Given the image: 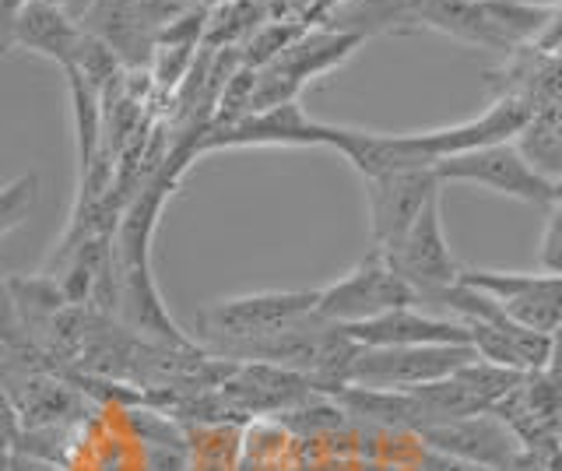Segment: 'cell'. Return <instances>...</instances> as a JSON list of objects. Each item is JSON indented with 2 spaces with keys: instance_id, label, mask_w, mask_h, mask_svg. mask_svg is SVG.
Masks as SVG:
<instances>
[{
  "instance_id": "cell-18",
  "label": "cell",
  "mask_w": 562,
  "mask_h": 471,
  "mask_svg": "<svg viewBox=\"0 0 562 471\" xmlns=\"http://www.w3.org/2000/svg\"><path fill=\"white\" fill-rule=\"evenodd\" d=\"M25 4L29 0H0V57L11 49V25H14L18 14H22Z\"/></svg>"
},
{
  "instance_id": "cell-12",
  "label": "cell",
  "mask_w": 562,
  "mask_h": 471,
  "mask_svg": "<svg viewBox=\"0 0 562 471\" xmlns=\"http://www.w3.org/2000/svg\"><path fill=\"white\" fill-rule=\"evenodd\" d=\"M85 43V29L49 4V0H29L11 25V46L40 54L60 67H75Z\"/></svg>"
},
{
  "instance_id": "cell-23",
  "label": "cell",
  "mask_w": 562,
  "mask_h": 471,
  "mask_svg": "<svg viewBox=\"0 0 562 471\" xmlns=\"http://www.w3.org/2000/svg\"><path fill=\"white\" fill-rule=\"evenodd\" d=\"M8 458H11V447H0V471H8Z\"/></svg>"
},
{
  "instance_id": "cell-1",
  "label": "cell",
  "mask_w": 562,
  "mask_h": 471,
  "mask_svg": "<svg viewBox=\"0 0 562 471\" xmlns=\"http://www.w3.org/2000/svg\"><path fill=\"white\" fill-rule=\"evenodd\" d=\"M316 289H292V292H250L218 300L201 310L198 330L201 348L211 356L228 359L246 345L268 341L289 327H299L313 317Z\"/></svg>"
},
{
  "instance_id": "cell-6",
  "label": "cell",
  "mask_w": 562,
  "mask_h": 471,
  "mask_svg": "<svg viewBox=\"0 0 562 471\" xmlns=\"http://www.w3.org/2000/svg\"><path fill=\"white\" fill-rule=\"evenodd\" d=\"M457 282L488 295L509 321L538 335H555L562 324V274L461 268Z\"/></svg>"
},
{
  "instance_id": "cell-4",
  "label": "cell",
  "mask_w": 562,
  "mask_h": 471,
  "mask_svg": "<svg viewBox=\"0 0 562 471\" xmlns=\"http://www.w3.org/2000/svg\"><path fill=\"white\" fill-rule=\"evenodd\" d=\"M479 359L471 345H404V348H359L345 383L369 391H412L422 383L450 377L457 366Z\"/></svg>"
},
{
  "instance_id": "cell-2",
  "label": "cell",
  "mask_w": 562,
  "mask_h": 471,
  "mask_svg": "<svg viewBox=\"0 0 562 471\" xmlns=\"http://www.w3.org/2000/svg\"><path fill=\"white\" fill-rule=\"evenodd\" d=\"M401 306H418L415 289L391 268L383 250H369L338 282L316 289L313 317L330 327H348Z\"/></svg>"
},
{
  "instance_id": "cell-11",
  "label": "cell",
  "mask_w": 562,
  "mask_h": 471,
  "mask_svg": "<svg viewBox=\"0 0 562 471\" xmlns=\"http://www.w3.org/2000/svg\"><path fill=\"white\" fill-rule=\"evenodd\" d=\"M359 348H404V345H468V327L453 317L422 313L418 306L386 310L373 321L341 327Z\"/></svg>"
},
{
  "instance_id": "cell-3",
  "label": "cell",
  "mask_w": 562,
  "mask_h": 471,
  "mask_svg": "<svg viewBox=\"0 0 562 471\" xmlns=\"http://www.w3.org/2000/svg\"><path fill=\"white\" fill-rule=\"evenodd\" d=\"M432 172L439 183H474V187L492 190V194L514 198L535 208H552L559 201V187H562V183L538 177V172L524 162V155L514 148V142L450 155V159H439Z\"/></svg>"
},
{
  "instance_id": "cell-22",
  "label": "cell",
  "mask_w": 562,
  "mask_h": 471,
  "mask_svg": "<svg viewBox=\"0 0 562 471\" xmlns=\"http://www.w3.org/2000/svg\"><path fill=\"white\" fill-rule=\"evenodd\" d=\"M509 4H524V8H538V11H559V0H509Z\"/></svg>"
},
{
  "instance_id": "cell-13",
  "label": "cell",
  "mask_w": 562,
  "mask_h": 471,
  "mask_svg": "<svg viewBox=\"0 0 562 471\" xmlns=\"http://www.w3.org/2000/svg\"><path fill=\"white\" fill-rule=\"evenodd\" d=\"M366 36L359 32H341V29H316L303 40H292L274 60H268V67H274L278 75H285L292 85H303L316 75H327L334 71L338 64H345L351 54H356V46L362 43Z\"/></svg>"
},
{
  "instance_id": "cell-19",
  "label": "cell",
  "mask_w": 562,
  "mask_h": 471,
  "mask_svg": "<svg viewBox=\"0 0 562 471\" xmlns=\"http://www.w3.org/2000/svg\"><path fill=\"white\" fill-rule=\"evenodd\" d=\"M14 436H18V418L8 394L0 391V447H14Z\"/></svg>"
},
{
  "instance_id": "cell-15",
  "label": "cell",
  "mask_w": 562,
  "mask_h": 471,
  "mask_svg": "<svg viewBox=\"0 0 562 471\" xmlns=\"http://www.w3.org/2000/svg\"><path fill=\"white\" fill-rule=\"evenodd\" d=\"M35 201H40V177L35 172H25V177L0 187V239L32 215Z\"/></svg>"
},
{
  "instance_id": "cell-7",
  "label": "cell",
  "mask_w": 562,
  "mask_h": 471,
  "mask_svg": "<svg viewBox=\"0 0 562 471\" xmlns=\"http://www.w3.org/2000/svg\"><path fill=\"white\" fill-rule=\"evenodd\" d=\"M439 201H443V190H436V194L422 204V212L408 225V233H404L391 250H383L386 260H391V268L415 289L418 306L426 303L432 292L453 285L457 271H461L443 233V204Z\"/></svg>"
},
{
  "instance_id": "cell-9",
  "label": "cell",
  "mask_w": 562,
  "mask_h": 471,
  "mask_svg": "<svg viewBox=\"0 0 562 471\" xmlns=\"http://www.w3.org/2000/svg\"><path fill=\"white\" fill-rule=\"evenodd\" d=\"M366 183V212H369V239L373 250H391L394 243L408 233V225L422 212L436 190L443 183L436 180L432 169H401L369 177Z\"/></svg>"
},
{
  "instance_id": "cell-20",
  "label": "cell",
  "mask_w": 562,
  "mask_h": 471,
  "mask_svg": "<svg viewBox=\"0 0 562 471\" xmlns=\"http://www.w3.org/2000/svg\"><path fill=\"white\" fill-rule=\"evenodd\" d=\"M53 8H57L64 19H70L75 25H81L85 19H88V11H92V4L95 0H49Z\"/></svg>"
},
{
  "instance_id": "cell-5",
  "label": "cell",
  "mask_w": 562,
  "mask_h": 471,
  "mask_svg": "<svg viewBox=\"0 0 562 471\" xmlns=\"http://www.w3.org/2000/svg\"><path fill=\"white\" fill-rule=\"evenodd\" d=\"M0 391L8 394L18 429L81 426L88 418V394H81L57 366L29 362L0 370Z\"/></svg>"
},
{
  "instance_id": "cell-16",
  "label": "cell",
  "mask_w": 562,
  "mask_h": 471,
  "mask_svg": "<svg viewBox=\"0 0 562 471\" xmlns=\"http://www.w3.org/2000/svg\"><path fill=\"white\" fill-rule=\"evenodd\" d=\"M544 229H541V250H538V265L549 274H562V201L552 208H544Z\"/></svg>"
},
{
  "instance_id": "cell-17",
  "label": "cell",
  "mask_w": 562,
  "mask_h": 471,
  "mask_svg": "<svg viewBox=\"0 0 562 471\" xmlns=\"http://www.w3.org/2000/svg\"><path fill=\"white\" fill-rule=\"evenodd\" d=\"M415 471H488V468H479V464H468V461L447 458V453H436V450H429V447H422V444H418Z\"/></svg>"
},
{
  "instance_id": "cell-8",
  "label": "cell",
  "mask_w": 562,
  "mask_h": 471,
  "mask_svg": "<svg viewBox=\"0 0 562 471\" xmlns=\"http://www.w3.org/2000/svg\"><path fill=\"white\" fill-rule=\"evenodd\" d=\"M324 142H327V124L324 120H313L295 99L271 110L246 113L228 127L201 131V137L193 142V159L225 148H324Z\"/></svg>"
},
{
  "instance_id": "cell-10",
  "label": "cell",
  "mask_w": 562,
  "mask_h": 471,
  "mask_svg": "<svg viewBox=\"0 0 562 471\" xmlns=\"http://www.w3.org/2000/svg\"><path fill=\"white\" fill-rule=\"evenodd\" d=\"M415 440L436 453H447V458L479 464L488 471H509V464H514L517 450H520V440L509 433L503 418L492 412L436 423L429 429L415 433Z\"/></svg>"
},
{
  "instance_id": "cell-21",
  "label": "cell",
  "mask_w": 562,
  "mask_h": 471,
  "mask_svg": "<svg viewBox=\"0 0 562 471\" xmlns=\"http://www.w3.org/2000/svg\"><path fill=\"white\" fill-rule=\"evenodd\" d=\"M8 471H67L60 464H49V461H40V458H29V453H18L11 450L8 458Z\"/></svg>"
},
{
  "instance_id": "cell-14",
  "label": "cell",
  "mask_w": 562,
  "mask_h": 471,
  "mask_svg": "<svg viewBox=\"0 0 562 471\" xmlns=\"http://www.w3.org/2000/svg\"><path fill=\"white\" fill-rule=\"evenodd\" d=\"M514 148L524 155L538 177L562 183V120L555 106H538L527 116V124L514 134Z\"/></svg>"
}]
</instances>
